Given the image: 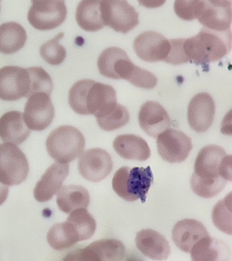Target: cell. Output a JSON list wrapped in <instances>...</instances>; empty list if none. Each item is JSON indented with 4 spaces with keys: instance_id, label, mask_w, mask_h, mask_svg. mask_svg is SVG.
Segmentation results:
<instances>
[{
    "instance_id": "cell-3",
    "label": "cell",
    "mask_w": 232,
    "mask_h": 261,
    "mask_svg": "<svg viewBox=\"0 0 232 261\" xmlns=\"http://www.w3.org/2000/svg\"><path fill=\"white\" fill-rule=\"evenodd\" d=\"M184 52L189 62L208 66L219 61L231 49V30L215 31L202 28L196 36L184 40Z\"/></svg>"
},
{
    "instance_id": "cell-21",
    "label": "cell",
    "mask_w": 232,
    "mask_h": 261,
    "mask_svg": "<svg viewBox=\"0 0 232 261\" xmlns=\"http://www.w3.org/2000/svg\"><path fill=\"white\" fill-rule=\"evenodd\" d=\"M197 18L206 29L215 31L230 30L232 20L231 7L215 6L208 0H200Z\"/></svg>"
},
{
    "instance_id": "cell-9",
    "label": "cell",
    "mask_w": 232,
    "mask_h": 261,
    "mask_svg": "<svg viewBox=\"0 0 232 261\" xmlns=\"http://www.w3.org/2000/svg\"><path fill=\"white\" fill-rule=\"evenodd\" d=\"M99 73L112 79H124L130 83L139 67L133 63L124 49L108 47L102 51L97 60Z\"/></svg>"
},
{
    "instance_id": "cell-25",
    "label": "cell",
    "mask_w": 232,
    "mask_h": 261,
    "mask_svg": "<svg viewBox=\"0 0 232 261\" xmlns=\"http://www.w3.org/2000/svg\"><path fill=\"white\" fill-rule=\"evenodd\" d=\"M56 202L61 211L70 214L76 209L87 208L91 196L87 189L82 186H64L58 192Z\"/></svg>"
},
{
    "instance_id": "cell-13",
    "label": "cell",
    "mask_w": 232,
    "mask_h": 261,
    "mask_svg": "<svg viewBox=\"0 0 232 261\" xmlns=\"http://www.w3.org/2000/svg\"><path fill=\"white\" fill-rule=\"evenodd\" d=\"M126 251L122 242L117 240L95 241L82 249L69 253L64 260H122Z\"/></svg>"
},
{
    "instance_id": "cell-30",
    "label": "cell",
    "mask_w": 232,
    "mask_h": 261,
    "mask_svg": "<svg viewBox=\"0 0 232 261\" xmlns=\"http://www.w3.org/2000/svg\"><path fill=\"white\" fill-rule=\"evenodd\" d=\"M231 193L220 200L213 207L212 219L215 227L225 233L232 234Z\"/></svg>"
},
{
    "instance_id": "cell-14",
    "label": "cell",
    "mask_w": 232,
    "mask_h": 261,
    "mask_svg": "<svg viewBox=\"0 0 232 261\" xmlns=\"http://www.w3.org/2000/svg\"><path fill=\"white\" fill-rule=\"evenodd\" d=\"M30 75L24 68L6 66L0 69V99L16 101L29 97Z\"/></svg>"
},
{
    "instance_id": "cell-12",
    "label": "cell",
    "mask_w": 232,
    "mask_h": 261,
    "mask_svg": "<svg viewBox=\"0 0 232 261\" xmlns=\"http://www.w3.org/2000/svg\"><path fill=\"white\" fill-rule=\"evenodd\" d=\"M78 162L79 172L88 181L99 182L106 179L113 169V162L108 151L93 148L83 152Z\"/></svg>"
},
{
    "instance_id": "cell-1",
    "label": "cell",
    "mask_w": 232,
    "mask_h": 261,
    "mask_svg": "<svg viewBox=\"0 0 232 261\" xmlns=\"http://www.w3.org/2000/svg\"><path fill=\"white\" fill-rule=\"evenodd\" d=\"M226 155L225 150L216 145H209L200 150L190 181L191 189L197 196L211 198L223 190L227 181L220 176V169Z\"/></svg>"
},
{
    "instance_id": "cell-4",
    "label": "cell",
    "mask_w": 232,
    "mask_h": 261,
    "mask_svg": "<svg viewBox=\"0 0 232 261\" xmlns=\"http://www.w3.org/2000/svg\"><path fill=\"white\" fill-rule=\"evenodd\" d=\"M154 177L150 166L146 168L122 167L115 172L112 179V188L116 194L126 200L134 202L141 199L146 201V195Z\"/></svg>"
},
{
    "instance_id": "cell-38",
    "label": "cell",
    "mask_w": 232,
    "mask_h": 261,
    "mask_svg": "<svg viewBox=\"0 0 232 261\" xmlns=\"http://www.w3.org/2000/svg\"><path fill=\"white\" fill-rule=\"evenodd\" d=\"M9 192L8 186L0 181V205H3L6 201L7 198H8Z\"/></svg>"
},
{
    "instance_id": "cell-23",
    "label": "cell",
    "mask_w": 232,
    "mask_h": 261,
    "mask_svg": "<svg viewBox=\"0 0 232 261\" xmlns=\"http://www.w3.org/2000/svg\"><path fill=\"white\" fill-rule=\"evenodd\" d=\"M116 152L122 158L143 162L151 155L148 143L143 138L134 134H123L116 137L113 141Z\"/></svg>"
},
{
    "instance_id": "cell-18",
    "label": "cell",
    "mask_w": 232,
    "mask_h": 261,
    "mask_svg": "<svg viewBox=\"0 0 232 261\" xmlns=\"http://www.w3.org/2000/svg\"><path fill=\"white\" fill-rule=\"evenodd\" d=\"M69 172V163H53L37 182L33 195L40 203L49 201L60 190Z\"/></svg>"
},
{
    "instance_id": "cell-34",
    "label": "cell",
    "mask_w": 232,
    "mask_h": 261,
    "mask_svg": "<svg viewBox=\"0 0 232 261\" xmlns=\"http://www.w3.org/2000/svg\"><path fill=\"white\" fill-rule=\"evenodd\" d=\"M200 0H175L174 12L184 21H191L198 17Z\"/></svg>"
},
{
    "instance_id": "cell-37",
    "label": "cell",
    "mask_w": 232,
    "mask_h": 261,
    "mask_svg": "<svg viewBox=\"0 0 232 261\" xmlns=\"http://www.w3.org/2000/svg\"><path fill=\"white\" fill-rule=\"evenodd\" d=\"M167 0H138L141 6L148 9H156L163 6Z\"/></svg>"
},
{
    "instance_id": "cell-22",
    "label": "cell",
    "mask_w": 232,
    "mask_h": 261,
    "mask_svg": "<svg viewBox=\"0 0 232 261\" xmlns=\"http://www.w3.org/2000/svg\"><path fill=\"white\" fill-rule=\"evenodd\" d=\"M30 134L31 130L25 124L23 113L9 111L0 118V138L4 142L20 145Z\"/></svg>"
},
{
    "instance_id": "cell-33",
    "label": "cell",
    "mask_w": 232,
    "mask_h": 261,
    "mask_svg": "<svg viewBox=\"0 0 232 261\" xmlns=\"http://www.w3.org/2000/svg\"><path fill=\"white\" fill-rule=\"evenodd\" d=\"M27 69L30 75L29 97L36 93H45L50 95L53 89V82L49 73L40 67H30Z\"/></svg>"
},
{
    "instance_id": "cell-36",
    "label": "cell",
    "mask_w": 232,
    "mask_h": 261,
    "mask_svg": "<svg viewBox=\"0 0 232 261\" xmlns=\"http://www.w3.org/2000/svg\"><path fill=\"white\" fill-rule=\"evenodd\" d=\"M231 155H226L220 165V176L226 181H231Z\"/></svg>"
},
{
    "instance_id": "cell-19",
    "label": "cell",
    "mask_w": 232,
    "mask_h": 261,
    "mask_svg": "<svg viewBox=\"0 0 232 261\" xmlns=\"http://www.w3.org/2000/svg\"><path fill=\"white\" fill-rule=\"evenodd\" d=\"M136 246L145 256L153 260H165L171 254L168 241L153 229H142L136 237Z\"/></svg>"
},
{
    "instance_id": "cell-17",
    "label": "cell",
    "mask_w": 232,
    "mask_h": 261,
    "mask_svg": "<svg viewBox=\"0 0 232 261\" xmlns=\"http://www.w3.org/2000/svg\"><path fill=\"white\" fill-rule=\"evenodd\" d=\"M139 122L145 133L154 139L172 125V120L167 110L159 102L151 100L142 105Z\"/></svg>"
},
{
    "instance_id": "cell-20",
    "label": "cell",
    "mask_w": 232,
    "mask_h": 261,
    "mask_svg": "<svg viewBox=\"0 0 232 261\" xmlns=\"http://www.w3.org/2000/svg\"><path fill=\"white\" fill-rule=\"evenodd\" d=\"M209 235L205 226L193 219L180 220L172 229V240L175 245L185 253H190L198 241Z\"/></svg>"
},
{
    "instance_id": "cell-40",
    "label": "cell",
    "mask_w": 232,
    "mask_h": 261,
    "mask_svg": "<svg viewBox=\"0 0 232 261\" xmlns=\"http://www.w3.org/2000/svg\"><path fill=\"white\" fill-rule=\"evenodd\" d=\"M0 1H1V0H0Z\"/></svg>"
},
{
    "instance_id": "cell-15",
    "label": "cell",
    "mask_w": 232,
    "mask_h": 261,
    "mask_svg": "<svg viewBox=\"0 0 232 261\" xmlns=\"http://www.w3.org/2000/svg\"><path fill=\"white\" fill-rule=\"evenodd\" d=\"M134 49L141 60L148 62H165L170 50V43L156 31H145L134 40Z\"/></svg>"
},
{
    "instance_id": "cell-7",
    "label": "cell",
    "mask_w": 232,
    "mask_h": 261,
    "mask_svg": "<svg viewBox=\"0 0 232 261\" xmlns=\"http://www.w3.org/2000/svg\"><path fill=\"white\" fill-rule=\"evenodd\" d=\"M31 3L28 21L37 30H53L65 21V0H31Z\"/></svg>"
},
{
    "instance_id": "cell-24",
    "label": "cell",
    "mask_w": 232,
    "mask_h": 261,
    "mask_svg": "<svg viewBox=\"0 0 232 261\" xmlns=\"http://www.w3.org/2000/svg\"><path fill=\"white\" fill-rule=\"evenodd\" d=\"M102 0H82L75 11V20L81 29L88 32H96L106 25L101 13Z\"/></svg>"
},
{
    "instance_id": "cell-16",
    "label": "cell",
    "mask_w": 232,
    "mask_h": 261,
    "mask_svg": "<svg viewBox=\"0 0 232 261\" xmlns=\"http://www.w3.org/2000/svg\"><path fill=\"white\" fill-rule=\"evenodd\" d=\"M215 102L207 93H198L191 99L188 108V122L197 133H205L213 122Z\"/></svg>"
},
{
    "instance_id": "cell-32",
    "label": "cell",
    "mask_w": 232,
    "mask_h": 261,
    "mask_svg": "<svg viewBox=\"0 0 232 261\" xmlns=\"http://www.w3.org/2000/svg\"><path fill=\"white\" fill-rule=\"evenodd\" d=\"M63 33H60L53 39L44 43L40 48V55L47 63L53 66L60 65L65 60L66 50L60 45V40L63 38Z\"/></svg>"
},
{
    "instance_id": "cell-6",
    "label": "cell",
    "mask_w": 232,
    "mask_h": 261,
    "mask_svg": "<svg viewBox=\"0 0 232 261\" xmlns=\"http://www.w3.org/2000/svg\"><path fill=\"white\" fill-rule=\"evenodd\" d=\"M29 164L25 154L15 144H0V181L8 187L19 185L27 179Z\"/></svg>"
},
{
    "instance_id": "cell-29",
    "label": "cell",
    "mask_w": 232,
    "mask_h": 261,
    "mask_svg": "<svg viewBox=\"0 0 232 261\" xmlns=\"http://www.w3.org/2000/svg\"><path fill=\"white\" fill-rule=\"evenodd\" d=\"M66 220L74 227L78 234L79 242L89 240L96 230L95 218L84 207L72 211Z\"/></svg>"
},
{
    "instance_id": "cell-35",
    "label": "cell",
    "mask_w": 232,
    "mask_h": 261,
    "mask_svg": "<svg viewBox=\"0 0 232 261\" xmlns=\"http://www.w3.org/2000/svg\"><path fill=\"white\" fill-rule=\"evenodd\" d=\"M185 38L169 40L170 50L165 62L173 65H180L189 62V60L184 52V43Z\"/></svg>"
},
{
    "instance_id": "cell-2",
    "label": "cell",
    "mask_w": 232,
    "mask_h": 261,
    "mask_svg": "<svg viewBox=\"0 0 232 261\" xmlns=\"http://www.w3.org/2000/svg\"><path fill=\"white\" fill-rule=\"evenodd\" d=\"M69 103L75 113L93 115L97 118L106 115L117 103V93L108 84L82 79L70 89Z\"/></svg>"
},
{
    "instance_id": "cell-5",
    "label": "cell",
    "mask_w": 232,
    "mask_h": 261,
    "mask_svg": "<svg viewBox=\"0 0 232 261\" xmlns=\"http://www.w3.org/2000/svg\"><path fill=\"white\" fill-rule=\"evenodd\" d=\"M86 140L78 128L63 125L49 134L46 141V149L55 161L69 163L82 155Z\"/></svg>"
},
{
    "instance_id": "cell-8",
    "label": "cell",
    "mask_w": 232,
    "mask_h": 261,
    "mask_svg": "<svg viewBox=\"0 0 232 261\" xmlns=\"http://www.w3.org/2000/svg\"><path fill=\"white\" fill-rule=\"evenodd\" d=\"M101 13L105 25L126 34L139 24V14L127 0H102Z\"/></svg>"
},
{
    "instance_id": "cell-31",
    "label": "cell",
    "mask_w": 232,
    "mask_h": 261,
    "mask_svg": "<svg viewBox=\"0 0 232 261\" xmlns=\"http://www.w3.org/2000/svg\"><path fill=\"white\" fill-rule=\"evenodd\" d=\"M96 119L102 130L113 132L127 124L130 120V115L124 106L117 103L106 115Z\"/></svg>"
},
{
    "instance_id": "cell-27",
    "label": "cell",
    "mask_w": 232,
    "mask_h": 261,
    "mask_svg": "<svg viewBox=\"0 0 232 261\" xmlns=\"http://www.w3.org/2000/svg\"><path fill=\"white\" fill-rule=\"evenodd\" d=\"M191 260L193 261L223 260L227 259L229 248L223 242L211 236L201 239L194 246L191 251Z\"/></svg>"
},
{
    "instance_id": "cell-26",
    "label": "cell",
    "mask_w": 232,
    "mask_h": 261,
    "mask_svg": "<svg viewBox=\"0 0 232 261\" xmlns=\"http://www.w3.org/2000/svg\"><path fill=\"white\" fill-rule=\"evenodd\" d=\"M27 34L24 28L16 22H7L0 25V53L12 55L24 47Z\"/></svg>"
},
{
    "instance_id": "cell-10",
    "label": "cell",
    "mask_w": 232,
    "mask_h": 261,
    "mask_svg": "<svg viewBox=\"0 0 232 261\" xmlns=\"http://www.w3.org/2000/svg\"><path fill=\"white\" fill-rule=\"evenodd\" d=\"M157 148L164 161L181 163L189 157L193 143L191 138L182 130L167 128L158 136Z\"/></svg>"
},
{
    "instance_id": "cell-28",
    "label": "cell",
    "mask_w": 232,
    "mask_h": 261,
    "mask_svg": "<svg viewBox=\"0 0 232 261\" xmlns=\"http://www.w3.org/2000/svg\"><path fill=\"white\" fill-rule=\"evenodd\" d=\"M47 240L49 246L56 251L69 249L79 242L74 228L67 220L53 225L47 233Z\"/></svg>"
},
{
    "instance_id": "cell-39",
    "label": "cell",
    "mask_w": 232,
    "mask_h": 261,
    "mask_svg": "<svg viewBox=\"0 0 232 261\" xmlns=\"http://www.w3.org/2000/svg\"><path fill=\"white\" fill-rule=\"evenodd\" d=\"M212 5L221 7H231L232 0H208Z\"/></svg>"
},
{
    "instance_id": "cell-11",
    "label": "cell",
    "mask_w": 232,
    "mask_h": 261,
    "mask_svg": "<svg viewBox=\"0 0 232 261\" xmlns=\"http://www.w3.org/2000/svg\"><path fill=\"white\" fill-rule=\"evenodd\" d=\"M23 115L29 129L41 132L48 127L55 115L54 106L49 95L36 93L28 97Z\"/></svg>"
}]
</instances>
